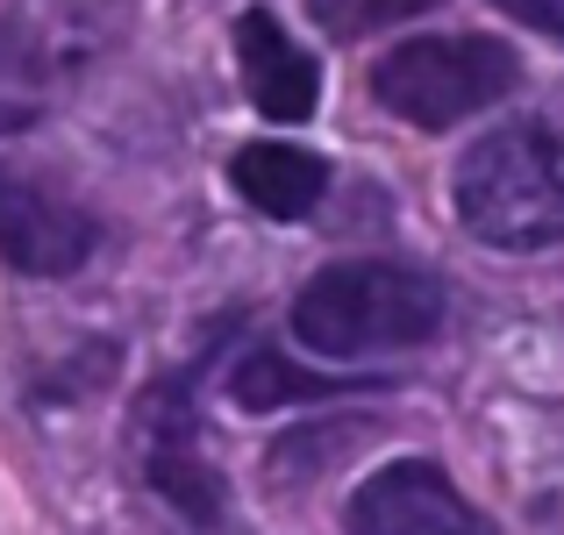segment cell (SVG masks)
<instances>
[{
	"mask_svg": "<svg viewBox=\"0 0 564 535\" xmlns=\"http://www.w3.org/2000/svg\"><path fill=\"white\" fill-rule=\"evenodd\" d=\"M443 279L422 264L393 258H344L322 264L293 293V343L315 357H386V350H422L443 336Z\"/></svg>",
	"mask_w": 564,
	"mask_h": 535,
	"instance_id": "6da1fadb",
	"label": "cell"
},
{
	"mask_svg": "<svg viewBox=\"0 0 564 535\" xmlns=\"http://www.w3.org/2000/svg\"><path fill=\"white\" fill-rule=\"evenodd\" d=\"M137 0H8L0 8V137L36 129L57 94L129 43Z\"/></svg>",
	"mask_w": 564,
	"mask_h": 535,
	"instance_id": "7a4b0ae2",
	"label": "cell"
},
{
	"mask_svg": "<svg viewBox=\"0 0 564 535\" xmlns=\"http://www.w3.org/2000/svg\"><path fill=\"white\" fill-rule=\"evenodd\" d=\"M457 221L494 250H551L564 243V129L557 122H500L457 157L451 178Z\"/></svg>",
	"mask_w": 564,
	"mask_h": 535,
	"instance_id": "3957f363",
	"label": "cell"
},
{
	"mask_svg": "<svg viewBox=\"0 0 564 535\" xmlns=\"http://www.w3.org/2000/svg\"><path fill=\"white\" fill-rule=\"evenodd\" d=\"M522 86V57L500 36H408L372 65V100L414 129H457Z\"/></svg>",
	"mask_w": 564,
	"mask_h": 535,
	"instance_id": "277c9868",
	"label": "cell"
},
{
	"mask_svg": "<svg viewBox=\"0 0 564 535\" xmlns=\"http://www.w3.org/2000/svg\"><path fill=\"white\" fill-rule=\"evenodd\" d=\"M137 457H143V479L158 485L165 507H180L186 522H200V528L221 522V471L207 465V450H200V414H193V385L186 379H165V385L143 393Z\"/></svg>",
	"mask_w": 564,
	"mask_h": 535,
	"instance_id": "5b68a950",
	"label": "cell"
},
{
	"mask_svg": "<svg viewBox=\"0 0 564 535\" xmlns=\"http://www.w3.org/2000/svg\"><path fill=\"white\" fill-rule=\"evenodd\" d=\"M344 528L350 535H494V522H486V514L451 485V471L429 465V457L379 465L372 479L350 493Z\"/></svg>",
	"mask_w": 564,
	"mask_h": 535,
	"instance_id": "8992f818",
	"label": "cell"
},
{
	"mask_svg": "<svg viewBox=\"0 0 564 535\" xmlns=\"http://www.w3.org/2000/svg\"><path fill=\"white\" fill-rule=\"evenodd\" d=\"M100 250V221L86 207L57 200L29 172L0 165V258L22 279H72Z\"/></svg>",
	"mask_w": 564,
	"mask_h": 535,
	"instance_id": "52a82bcc",
	"label": "cell"
},
{
	"mask_svg": "<svg viewBox=\"0 0 564 535\" xmlns=\"http://www.w3.org/2000/svg\"><path fill=\"white\" fill-rule=\"evenodd\" d=\"M236 65H243L250 108L264 122H307L322 108V65L307 43H293V29L279 14H264V8L236 14Z\"/></svg>",
	"mask_w": 564,
	"mask_h": 535,
	"instance_id": "ba28073f",
	"label": "cell"
},
{
	"mask_svg": "<svg viewBox=\"0 0 564 535\" xmlns=\"http://www.w3.org/2000/svg\"><path fill=\"white\" fill-rule=\"evenodd\" d=\"M229 178L264 221H307L315 200L329 193V165L301 143H243L229 157Z\"/></svg>",
	"mask_w": 564,
	"mask_h": 535,
	"instance_id": "9c48e42d",
	"label": "cell"
},
{
	"mask_svg": "<svg viewBox=\"0 0 564 535\" xmlns=\"http://www.w3.org/2000/svg\"><path fill=\"white\" fill-rule=\"evenodd\" d=\"M344 385H358V379H329V371H293L279 350H250L243 364L229 371L236 407H250V414H272V407H286V400H322V393H344Z\"/></svg>",
	"mask_w": 564,
	"mask_h": 535,
	"instance_id": "30bf717a",
	"label": "cell"
},
{
	"mask_svg": "<svg viewBox=\"0 0 564 535\" xmlns=\"http://www.w3.org/2000/svg\"><path fill=\"white\" fill-rule=\"evenodd\" d=\"M429 8H443V0H315V22L336 29V36H372V29L414 22Z\"/></svg>",
	"mask_w": 564,
	"mask_h": 535,
	"instance_id": "8fae6325",
	"label": "cell"
},
{
	"mask_svg": "<svg viewBox=\"0 0 564 535\" xmlns=\"http://www.w3.org/2000/svg\"><path fill=\"white\" fill-rule=\"evenodd\" d=\"M500 14H514L522 29H543V36L564 43V0H494Z\"/></svg>",
	"mask_w": 564,
	"mask_h": 535,
	"instance_id": "7c38bea8",
	"label": "cell"
}]
</instances>
